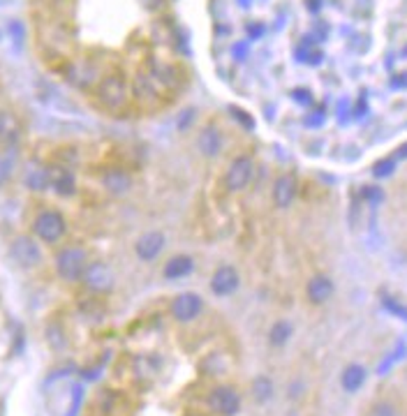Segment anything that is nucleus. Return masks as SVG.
I'll return each instance as SVG.
<instances>
[{
	"label": "nucleus",
	"instance_id": "b1692460",
	"mask_svg": "<svg viewBox=\"0 0 407 416\" xmlns=\"http://www.w3.org/2000/svg\"><path fill=\"white\" fill-rule=\"evenodd\" d=\"M396 169V157H385L380 160V162H375L373 167V174L377 176V178H387V176H391Z\"/></svg>",
	"mask_w": 407,
	"mask_h": 416
},
{
	"label": "nucleus",
	"instance_id": "f8f14e48",
	"mask_svg": "<svg viewBox=\"0 0 407 416\" xmlns=\"http://www.w3.org/2000/svg\"><path fill=\"white\" fill-rule=\"evenodd\" d=\"M238 282H241V278H238V271L234 266H229V264H225V266H220L213 273V278H211V292L215 296H229V294H234L238 290Z\"/></svg>",
	"mask_w": 407,
	"mask_h": 416
},
{
	"label": "nucleus",
	"instance_id": "aec40b11",
	"mask_svg": "<svg viewBox=\"0 0 407 416\" xmlns=\"http://www.w3.org/2000/svg\"><path fill=\"white\" fill-rule=\"evenodd\" d=\"M67 79H70V84H75L77 88H89L91 84L98 82V72L86 65V63H84V65L79 63V65H72L70 67Z\"/></svg>",
	"mask_w": 407,
	"mask_h": 416
},
{
	"label": "nucleus",
	"instance_id": "9b49d317",
	"mask_svg": "<svg viewBox=\"0 0 407 416\" xmlns=\"http://www.w3.org/2000/svg\"><path fill=\"white\" fill-rule=\"evenodd\" d=\"M297 190H299V186H297V176L294 174L278 176L273 183V192H271V195H273L276 208H290L294 199H297Z\"/></svg>",
	"mask_w": 407,
	"mask_h": 416
},
{
	"label": "nucleus",
	"instance_id": "cd10ccee",
	"mask_svg": "<svg viewBox=\"0 0 407 416\" xmlns=\"http://www.w3.org/2000/svg\"><path fill=\"white\" fill-rule=\"evenodd\" d=\"M148 3H150V5H153V7H155V5L160 7V5H162V0H148Z\"/></svg>",
	"mask_w": 407,
	"mask_h": 416
},
{
	"label": "nucleus",
	"instance_id": "39448f33",
	"mask_svg": "<svg viewBox=\"0 0 407 416\" xmlns=\"http://www.w3.org/2000/svg\"><path fill=\"white\" fill-rule=\"evenodd\" d=\"M10 254L19 268H37L42 264V247L33 236H17L10 243Z\"/></svg>",
	"mask_w": 407,
	"mask_h": 416
},
{
	"label": "nucleus",
	"instance_id": "a878e982",
	"mask_svg": "<svg viewBox=\"0 0 407 416\" xmlns=\"http://www.w3.org/2000/svg\"><path fill=\"white\" fill-rule=\"evenodd\" d=\"M373 416H396V412L389 403H380V405H375Z\"/></svg>",
	"mask_w": 407,
	"mask_h": 416
},
{
	"label": "nucleus",
	"instance_id": "1a4fd4ad",
	"mask_svg": "<svg viewBox=\"0 0 407 416\" xmlns=\"http://www.w3.org/2000/svg\"><path fill=\"white\" fill-rule=\"evenodd\" d=\"M100 183H102V188L107 190V195L111 197L130 195V190L134 186L130 171H125L123 167H109V169H105V174L100 176Z\"/></svg>",
	"mask_w": 407,
	"mask_h": 416
},
{
	"label": "nucleus",
	"instance_id": "ddd939ff",
	"mask_svg": "<svg viewBox=\"0 0 407 416\" xmlns=\"http://www.w3.org/2000/svg\"><path fill=\"white\" fill-rule=\"evenodd\" d=\"M49 188L56 190V195H60V197L75 195V190H77L75 174H72L67 167H63V164L49 167Z\"/></svg>",
	"mask_w": 407,
	"mask_h": 416
},
{
	"label": "nucleus",
	"instance_id": "423d86ee",
	"mask_svg": "<svg viewBox=\"0 0 407 416\" xmlns=\"http://www.w3.org/2000/svg\"><path fill=\"white\" fill-rule=\"evenodd\" d=\"M252 176H254V160L250 155H238L236 160H231V164L227 167L225 186L231 192H241L243 188L250 186Z\"/></svg>",
	"mask_w": 407,
	"mask_h": 416
},
{
	"label": "nucleus",
	"instance_id": "f257e3e1",
	"mask_svg": "<svg viewBox=\"0 0 407 416\" xmlns=\"http://www.w3.org/2000/svg\"><path fill=\"white\" fill-rule=\"evenodd\" d=\"M98 100L111 114H118L130 102V86H127L123 74H109L98 86Z\"/></svg>",
	"mask_w": 407,
	"mask_h": 416
},
{
	"label": "nucleus",
	"instance_id": "9d476101",
	"mask_svg": "<svg viewBox=\"0 0 407 416\" xmlns=\"http://www.w3.org/2000/svg\"><path fill=\"white\" fill-rule=\"evenodd\" d=\"M164 234L162 231H146L143 236H139V241L134 243V254L141 261H153L157 259L164 250Z\"/></svg>",
	"mask_w": 407,
	"mask_h": 416
},
{
	"label": "nucleus",
	"instance_id": "4be33fe9",
	"mask_svg": "<svg viewBox=\"0 0 407 416\" xmlns=\"http://www.w3.org/2000/svg\"><path fill=\"white\" fill-rule=\"evenodd\" d=\"M252 398L257 400V403H269L271 398H273V382L264 375H259V377H254L252 382Z\"/></svg>",
	"mask_w": 407,
	"mask_h": 416
},
{
	"label": "nucleus",
	"instance_id": "2eb2a0df",
	"mask_svg": "<svg viewBox=\"0 0 407 416\" xmlns=\"http://www.w3.org/2000/svg\"><path fill=\"white\" fill-rule=\"evenodd\" d=\"M306 294H308V301L313 303V306H322L333 296V280L329 275H315L310 278V282L306 287Z\"/></svg>",
	"mask_w": 407,
	"mask_h": 416
},
{
	"label": "nucleus",
	"instance_id": "f3484780",
	"mask_svg": "<svg viewBox=\"0 0 407 416\" xmlns=\"http://www.w3.org/2000/svg\"><path fill=\"white\" fill-rule=\"evenodd\" d=\"M197 146H199V150H202L204 157H215V155H218L220 148H222V137H220L218 127H215V125L204 127V130L199 132V137H197Z\"/></svg>",
	"mask_w": 407,
	"mask_h": 416
},
{
	"label": "nucleus",
	"instance_id": "5701e85b",
	"mask_svg": "<svg viewBox=\"0 0 407 416\" xmlns=\"http://www.w3.org/2000/svg\"><path fill=\"white\" fill-rule=\"evenodd\" d=\"M292 338V324L290 322H276L273 326H271L269 331V342L273 347H283L287 345V340Z\"/></svg>",
	"mask_w": 407,
	"mask_h": 416
},
{
	"label": "nucleus",
	"instance_id": "6ab92c4d",
	"mask_svg": "<svg viewBox=\"0 0 407 416\" xmlns=\"http://www.w3.org/2000/svg\"><path fill=\"white\" fill-rule=\"evenodd\" d=\"M363 382H366V368L358 365V363L347 365L345 370H342V375H340V384H342V389H345L347 394H354V391H358L363 386Z\"/></svg>",
	"mask_w": 407,
	"mask_h": 416
},
{
	"label": "nucleus",
	"instance_id": "4468645a",
	"mask_svg": "<svg viewBox=\"0 0 407 416\" xmlns=\"http://www.w3.org/2000/svg\"><path fill=\"white\" fill-rule=\"evenodd\" d=\"M23 183L28 186V190L44 192L49 188V167L37 162V160H30L26 169H23Z\"/></svg>",
	"mask_w": 407,
	"mask_h": 416
},
{
	"label": "nucleus",
	"instance_id": "6e6552de",
	"mask_svg": "<svg viewBox=\"0 0 407 416\" xmlns=\"http://www.w3.org/2000/svg\"><path fill=\"white\" fill-rule=\"evenodd\" d=\"M202 310H204V301L195 292H183L172 301V317L181 324L193 322V319L202 315Z\"/></svg>",
	"mask_w": 407,
	"mask_h": 416
},
{
	"label": "nucleus",
	"instance_id": "bb28decb",
	"mask_svg": "<svg viewBox=\"0 0 407 416\" xmlns=\"http://www.w3.org/2000/svg\"><path fill=\"white\" fill-rule=\"evenodd\" d=\"M398 157H407V146H403L401 150H398Z\"/></svg>",
	"mask_w": 407,
	"mask_h": 416
},
{
	"label": "nucleus",
	"instance_id": "20e7f679",
	"mask_svg": "<svg viewBox=\"0 0 407 416\" xmlns=\"http://www.w3.org/2000/svg\"><path fill=\"white\" fill-rule=\"evenodd\" d=\"M82 280L86 290H91L93 294H109L116 285V273L105 261H89Z\"/></svg>",
	"mask_w": 407,
	"mask_h": 416
},
{
	"label": "nucleus",
	"instance_id": "a211bd4d",
	"mask_svg": "<svg viewBox=\"0 0 407 416\" xmlns=\"http://www.w3.org/2000/svg\"><path fill=\"white\" fill-rule=\"evenodd\" d=\"M193 271H195V259L188 257V254H176V257H172L164 264L162 275L167 280H181L193 273Z\"/></svg>",
	"mask_w": 407,
	"mask_h": 416
},
{
	"label": "nucleus",
	"instance_id": "f03ea898",
	"mask_svg": "<svg viewBox=\"0 0 407 416\" xmlns=\"http://www.w3.org/2000/svg\"><path fill=\"white\" fill-rule=\"evenodd\" d=\"M53 266L58 278H63L65 282H77V280H82L86 266H89V252H86V247L79 245L63 247L56 254Z\"/></svg>",
	"mask_w": 407,
	"mask_h": 416
},
{
	"label": "nucleus",
	"instance_id": "dca6fc26",
	"mask_svg": "<svg viewBox=\"0 0 407 416\" xmlns=\"http://www.w3.org/2000/svg\"><path fill=\"white\" fill-rule=\"evenodd\" d=\"M17 169H19L17 143H0V183L10 181Z\"/></svg>",
	"mask_w": 407,
	"mask_h": 416
},
{
	"label": "nucleus",
	"instance_id": "7ed1b4c3",
	"mask_svg": "<svg viewBox=\"0 0 407 416\" xmlns=\"http://www.w3.org/2000/svg\"><path fill=\"white\" fill-rule=\"evenodd\" d=\"M67 231V222L63 218V213L53 211V208H46V211H39L33 220V234L39 238L42 243H58Z\"/></svg>",
	"mask_w": 407,
	"mask_h": 416
},
{
	"label": "nucleus",
	"instance_id": "412c9836",
	"mask_svg": "<svg viewBox=\"0 0 407 416\" xmlns=\"http://www.w3.org/2000/svg\"><path fill=\"white\" fill-rule=\"evenodd\" d=\"M21 125L14 114H0V143H17Z\"/></svg>",
	"mask_w": 407,
	"mask_h": 416
},
{
	"label": "nucleus",
	"instance_id": "393cba45",
	"mask_svg": "<svg viewBox=\"0 0 407 416\" xmlns=\"http://www.w3.org/2000/svg\"><path fill=\"white\" fill-rule=\"evenodd\" d=\"M49 335H51V345L56 347V349H60L63 345H65V338H63V333H60V329H58V326H51V329H49Z\"/></svg>",
	"mask_w": 407,
	"mask_h": 416
},
{
	"label": "nucleus",
	"instance_id": "0eeeda50",
	"mask_svg": "<svg viewBox=\"0 0 407 416\" xmlns=\"http://www.w3.org/2000/svg\"><path fill=\"white\" fill-rule=\"evenodd\" d=\"M206 403H209L211 410L220 416H234V414H238V410H241V396H238V391L231 386L213 389L209 398H206Z\"/></svg>",
	"mask_w": 407,
	"mask_h": 416
}]
</instances>
